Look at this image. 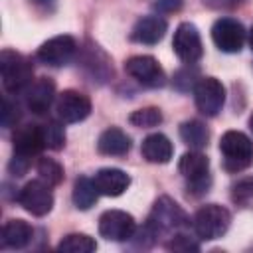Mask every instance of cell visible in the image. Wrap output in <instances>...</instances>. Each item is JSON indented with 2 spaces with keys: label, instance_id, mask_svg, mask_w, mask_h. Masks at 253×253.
<instances>
[{
  "label": "cell",
  "instance_id": "obj_17",
  "mask_svg": "<svg viewBox=\"0 0 253 253\" xmlns=\"http://www.w3.org/2000/svg\"><path fill=\"white\" fill-rule=\"evenodd\" d=\"M93 182L103 196H121L130 186V176L121 168H101L93 176Z\"/></svg>",
  "mask_w": 253,
  "mask_h": 253
},
{
  "label": "cell",
  "instance_id": "obj_9",
  "mask_svg": "<svg viewBox=\"0 0 253 253\" xmlns=\"http://www.w3.org/2000/svg\"><path fill=\"white\" fill-rule=\"evenodd\" d=\"M125 71L136 79L138 83H142L144 87H162L166 83V75L164 69L160 67V63L152 57V55H132L125 61Z\"/></svg>",
  "mask_w": 253,
  "mask_h": 253
},
{
  "label": "cell",
  "instance_id": "obj_15",
  "mask_svg": "<svg viewBox=\"0 0 253 253\" xmlns=\"http://www.w3.org/2000/svg\"><path fill=\"white\" fill-rule=\"evenodd\" d=\"M53 99H55V83L49 77H40L32 81L30 87L24 91L26 107L36 115H43L51 107Z\"/></svg>",
  "mask_w": 253,
  "mask_h": 253
},
{
  "label": "cell",
  "instance_id": "obj_4",
  "mask_svg": "<svg viewBox=\"0 0 253 253\" xmlns=\"http://www.w3.org/2000/svg\"><path fill=\"white\" fill-rule=\"evenodd\" d=\"M231 223V213L227 208L219 206V204H206L202 206L192 219V227L194 233L204 239V241H213L217 237H221Z\"/></svg>",
  "mask_w": 253,
  "mask_h": 253
},
{
  "label": "cell",
  "instance_id": "obj_26",
  "mask_svg": "<svg viewBox=\"0 0 253 253\" xmlns=\"http://www.w3.org/2000/svg\"><path fill=\"white\" fill-rule=\"evenodd\" d=\"M43 130V142L51 150H61L65 146V128L59 121H49L42 126Z\"/></svg>",
  "mask_w": 253,
  "mask_h": 253
},
{
  "label": "cell",
  "instance_id": "obj_22",
  "mask_svg": "<svg viewBox=\"0 0 253 253\" xmlns=\"http://www.w3.org/2000/svg\"><path fill=\"white\" fill-rule=\"evenodd\" d=\"M71 198H73L75 208H79V210H89V208L97 202L99 190H97V186H95V182H93L91 178L81 176V178H77L75 184H73V194H71Z\"/></svg>",
  "mask_w": 253,
  "mask_h": 253
},
{
  "label": "cell",
  "instance_id": "obj_19",
  "mask_svg": "<svg viewBox=\"0 0 253 253\" xmlns=\"http://www.w3.org/2000/svg\"><path fill=\"white\" fill-rule=\"evenodd\" d=\"M97 150L107 156H123L130 150V136L125 130L111 126L101 132V136L97 140Z\"/></svg>",
  "mask_w": 253,
  "mask_h": 253
},
{
  "label": "cell",
  "instance_id": "obj_34",
  "mask_svg": "<svg viewBox=\"0 0 253 253\" xmlns=\"http://www.w3.org/2000/svg\"><path fill=\"white\" fill-rule=\"evenodd\" d=\"M247 42H249V47L253 49V26H251V30L247 32Z\"/></svg>",
  "mask_w": 253,
  "mask_h": 253
},
{
  "label": "cell",
  "instance_id": "obj_25",
  "mask_svg": "<svg viewBox=\"0 0 253 253\" xmlns=\"http://www.w3.org/2000/svg\"><path fill=\"white\" fill-rule=\"evenodd\" d=\"M128 121H130V125H134L138 128H152L162 123V113L158 107H142V109H136L134 113H130Z\"/></svg>",
  "mask_w": 253,
  "mask_h": 253
},
{
  "label": "cell",
  "instance_id": "obj_30",
  "mask_svg": "<svg viewBox=\"0 0 253 253\" xmlns=\"http://www.w3.org/2000/svg\"><path fill=\"white\" fill-rule=\"evenodd\" d=\"M18 119H20L18 103H14L8 97H4V103H2V126H6V128L16 126Z\"/></svg>",
  "mask_w": 253,
  "mask_h": 253
},
{
  "label": "cell",
  "instance_id": "obj_32",
  "mask_svg": "<svg viewBox=\"0 0 253 253\" xmlns=\"http://www.w3.org/2000/svg\"><path fill=\"white\" fill-rule=\"evenodd\" d=\"M239 0H204V4L211 6V8H231L235 6Z\"/></svg>",
  "mask_w": 253,
  "mask_h": 253
},
{
  "label": "cell",
  "instance_id": "obj_20",
  "mask_svg": "<svg viewBox=\"0 0 253 253\" xmlns=\"http://www.w3.org/2000/svg\"><path fill=\"white\" fill-rule=\"evenodd\" d=\"M34 229L24 219H10L2 227V247L22 249L32 241Z\"/></svg>",
  "mask_w": 253,
  "mask_h": 253
},
{
  "label": "cell",
  "instance_id": "obj_28",
  "mask_svg": "<svg viewBox=\"0 0 253 253\" xmlns=\"http://www.w3.org/2000/svg\"><path fill=\"white\" fill-rule=\"evenodd\" d=\"M190 65H192V63H188V67L180 69V71L176 73V77H174V85H176L180 91H190V89H194L196 83L200 81L198 69H194V67L190 69Z\"/></svg>",
  "mask_w": 253,
  "mask_h": 253
},
{
  "label": "cell",
  "instance_id": "obj_6",
  "mask_svg": "<svg viewBox=\"0 0 253 253\" xmlns=\"http://www.w3.org/2000/svg\"><path fill=\"white\" fill-rule=\"evenodd\" d=\"M194 101L202 115L215 117L225 103V87L215 77H200L194 87Z\"/></svg>",
  "mask_w": 253,
  "mask_h": 253
},
{
  "label": "cell",
  "instance_id": "obj_27",
  "mask_svg": "<svg viewBox=\"0 0 253 253\" xmlns=\"http://www.w3.org/2000/svg\"><path fill=\"white\" fill-rule=\"evenodd\" d=\"M166 247H168V249H172V251H182V253L198 251V249H200L198 241H196L194 237H190L188 233H184V231L174 233V235L170 237V241H168V245H166Z\"/></svg>",
  "mask_w": 253,
  "mask_h": 253
},
{
  "label": "cell",
  "instance_id": "obj_16",
  "mask_svg": "<svg viewBox=\"0 0 253 253\" xmlns=\"http://www.w3.org/2000/svg\"><path fill=\"white\" fill-rule=\"evenodd\" d=\"M166 30H168V22L158 14H150V16H142L136 20V24L132 26L130 38L138 43L154 45L164 38Z\"/></svg>",
  "mask_w": 253,
  "mask_h": 253
},
{
  "label": "cell",
  "instance_id": "obj_5",
  "mask_svg": "<svg viewBox=\"0 0 253 253\" xmlns=\"http://www.w3.org/2000/svg\"><path fill=\"white\" fill-rule=\"evenodd\" d=\"M178 170L188 182V190H196V194L208 192L211 178H210V160L206 154H202L200 150L186 152L178 162Z\"/></svg>",
  "mask_w": 253,
  "mask_h": 253
},
{
  "label": "cell",
  "instance_id": "obj_12",
  "mask_svg": "<svg viewBox=\"0 0 253 253\" xmlns=\"http://www.w3.org/2000/svg\"><path fill=\"white\" fill-rule=\"evenodd\" d=\"M77 43L71 36H53L38 47V59L49 67H63L75 55Z\"/></svg>",
  "mask_w": 253,
  "mask_h": 253
},
{
  "label": "cell",
  "instance_id": "obj_13",
  "mask_svg": "<svg viewBox=\"0 0 253 253\" xmlns=\"http://www.w3.org/2000/svg\"><path fill=\"white\" fill-rule=\"evenodd\" d=\"M55 111H57V117L61 123H81L91 113V101L85 93L67 89L57 95Z\"/></svg>",
  "mask_w": 253,
  "mask_h": 253
},
{
  "label": "cell",
  "instance_id": "obj_14",
  "mask_svg": "<svg viewBox=\"0 0 253 253\" xmlns=\"http://www.w3.org/2000/svg\"><path fill=\"white\" fill-rule=\"evenodd\" d=\"M12 146H14V156L24 158V160H30L32 156L40 154V150L45 146L42 126L40 125L18 126L12 136Z\"/></svg>",
  "mask_w": 253,
  "mask_h": 253
},
{
  "label": "cell",
  "instance_id": "obj_21",
  "mask_svg": "<svg viewBox=\"0 0 253 253\" xmlns=\"http://www.w3.org/2000/svg\"><path fill=\"white\" fill-rule=\"evenodd\" d=\"M180 138H182L184 144H188L190 148L200 150V148H204V146L208 144V140H210V130H208V126H206L202 121L192 119V121H186V123L180 125Z\"/></svg>",
  "mask_w": 253,
  "mask_h": 253
},
{
  "label": "cell",
  "instance_id": "obj_18",
  "mask_svg": "<svg viewBox=\"0 0 253 253\" xmlns=\"http://www.w3.org/2000/svg\"><path fill=\"white\" fill-rule=\"evenodd\" d=\"M140 152L142 156L152 162V164H166L170 162L172 158V152H174V146L170 142V138L162 132H152L148 134L144 140H142V146H140Z\"/></svg>",
  "mask_w": 253,
  "mask_h": 253
},
{
  "label": "cell",
  "instance_id": "obj_8",
  "mask_svg": "<svg viewBox=\"0 0 253 253\" xmlns=\"http://www.w3.org/2000/svg\"><path fill=\"white\" fill-rule=\"evenodd\" d=\"M18 204L30 211L32 215H45L53 208V194L51 186H47L43 180H32L18 192Z\"/></svg>",
  "mask_w": 253,
  "mask_h": 253
},
{
  "label": "cell",
  "instance_id": "obj_3",
  "mask_svg": "<svg viewBox=\"0 0 253 253\" xmlns=\"http://www.w3.org/2000/svg\"><path fill=\"white\" fill-rule=\"evenodd\" d=\"M223 168L227 172H241L253 164V140L241 130H227L219 140Z\"/></svg>",
  "mask_w": 253,
  "mask_h": 253
},
{
  "label": "cell",
  "instance_id": "obj_29",
  "mask_svg": "<svg viewBox=\"0 0 253 253\" xmlns=\"http://www.w3.org/2000/svg\"><path fill=\"white\" fill-rule=\"evenodd\" d=\"M231 196L235 202H247L253 200V176H245L241 180H237L231 186Z\"/></svg>",
  "mask_w": 253,
  "mask_h": 253
},
{
  "label": "cell",
  "instance_id": "obj_23",
  "mask_svg": "<svg viewBox=\"0 0 253 253\" xmlns=\"http://www.w3.org/2000/svg\"><path fill=\"white\" fill-rule=\"evenodd\" d=\"M57 249L63 253H91L97 249V243L87 233H69L59 241Z\"/></svg>",
  "mask_w": 253,
  "mask_h": 253
},
{
  "label": "cell",
  "instance_id": "obj_31",
  "mask_svg": "<svg viewBox=\"0 0 253 253\" xmlns=\"http://www.w3.org/2000/svg\"><path fill=\"white\" fill-rule=\"evenodd\" d=\"M180 6H182V0H158L154 4L158 12H176L180 10Z\"/></svg>",
  "mask_w": 253,
  "mask_h": 253
},
{
  "label": "cell",
  "instance_id": "obj_11",
  "mask_svg": "<svg viewBox=\"0 0 253 253\" xmlns=\"http://www.w3.org/2000/svg\"><path fill=\"white\" fill-rule=\"evenodd\" d=\"M172 47H174V53L184 63H196L204 53V45H202L198 28L190 22H182L174 32Z\"/></svg>",
  "mask_w": 253,
  "mask_h": 253
},
{
  "label": "cell",
  "instance_id": "obj_7",
  "mask_svg": "<svg viewBox=\"0 0 253 253\" xmlns=\"http://www.w3.org/2000/svg\"><path fill=\"white\" fill-rule=\"evenodd\" d=\"M211 40L217 49H221L225 53H237V51H241V47L247 40V32H245L243 24L237 22L235 18H219L211 26Z\"/></svg>",
  "mask_w": 253,
  "mask_h": 253
},
{
  "label": "cell",
  "instance_id": "obj_2",
  "mask_svg": "<svg viewBox=\"0 0 253 253\" xmlns=\"http://www.w3.org/2000/svg\"><path fill=\"white\" fill-rule=\"evenodd\" d=\"M0 75H2V85L6 93H24L32 79H34V67L28 57H24L18 51L4 49L0 53Z\"/></svg>",
  "mask_w": 253,
  "mask_h": 253
},
{
  "label": "cell",
  "instance_id": "obj_1",
  "mask_svg": "<svg viewBox=\"0 0 253 253\" xmlns=\"http://www.w3.org/2000/svg\"><path fill=\"white\" fill-rule=\"evenodd\" d=\"M148 231L152 233L154 239L158 237H172L174 233L182 231L184 227L190 225V219L186 211L168 196H162L154 202L152 211L144 223Z\"/></svg>",
  "mask_w": 253,
  "mask_h": 253
},
{
  "label": "cell",
  "instance_id": "obj_33",
  "mask_svg": "<svg viewBox=\"0 0 253 253\" xmlns=\"http://www.w3.org/2000/svg\"><path fill=\"white\" fill-rule=\"evenodd\" d=\"M32 4L36 8H40L42 12H53V8H55V0H32Z\"/></svg>",
  "mask_w": 253,
  "mask_h": 253
},
{
  "label": "cell",
  "instance_id": "obj_24",
  "mask_svg": "<svg viewBox=\"0 0 253 253\" xmlns=\"http://www.w3.org/2000/svg\"><path fill=\"white\" fill-rule=\"evenodd\" d=\"M36 170L40 174V180H43L47 186H57L63 182V166L53 158H40Z\"/></svg>",
  "mask_w": 253,
  "mask_h": 253
},
{
  "label": "cell",
  "instance_id": "obj_10",
  "mask_svg": "<svg viewBox=\"0 0 253 253\" xmlns=\"http://www.w3.org/2000/svg\"><path fill=\"white\" fill-rule=\"evenodd\" d=\"M134 217L123 210H107L99 217V233L109 241H126L134 235Z\"/></svg>",
  "mask_w": 253,
  "mask_h": 253
},
{
  "label": "cell",
  "instance_id": "obj_35",
  "mask_svg": "<svg viewBox=\"0 0 253 253\" xmlns=\"http://www.w3.org/2000/svg\"><path fill=\"white\" fill-rule=\"evenodd\" d=\"M249 128H251V132H253V115L249 117Z\"/></svg>",
  "mask_w": 253,
  "mask_h": 253
}]
</instances>
